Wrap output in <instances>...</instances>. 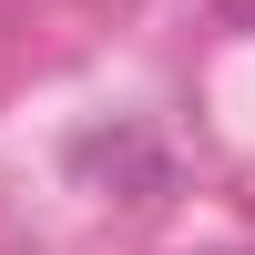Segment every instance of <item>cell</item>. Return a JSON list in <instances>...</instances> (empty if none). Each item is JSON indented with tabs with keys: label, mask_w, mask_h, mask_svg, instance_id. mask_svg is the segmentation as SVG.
<instances>
[{
	"label": "cell",
	"mask_w": 255,
	"mask_h": 255,
	"mask_svg": "<svg viewBox=\"0 0 255 255\" xmlns=\"http://www.w3.org/2000/svg\"><path fill=\"white\" fill-rule=\"evenodd\" d=\"M215 10H225V20H235V31H255V0H215Z\"/></svg>",
	"instance_id": "obj_2"
},
{
	"label": "cell",
	"mask_w": 255,
	"mask_h": 255,
	"mask_svg": "<svg viewBox=\"0 0 255 255\" xmlns=\"http://www.w3.org/2000/svg\"><path fill=\"white\" fill-rule=\"evenodd\" d=\"M72 163H82V174H133V204H153V194H163V153H153L143 133H92Z\"/></svg>",
	"instance_id": "obj_1"
}]
</instances>
